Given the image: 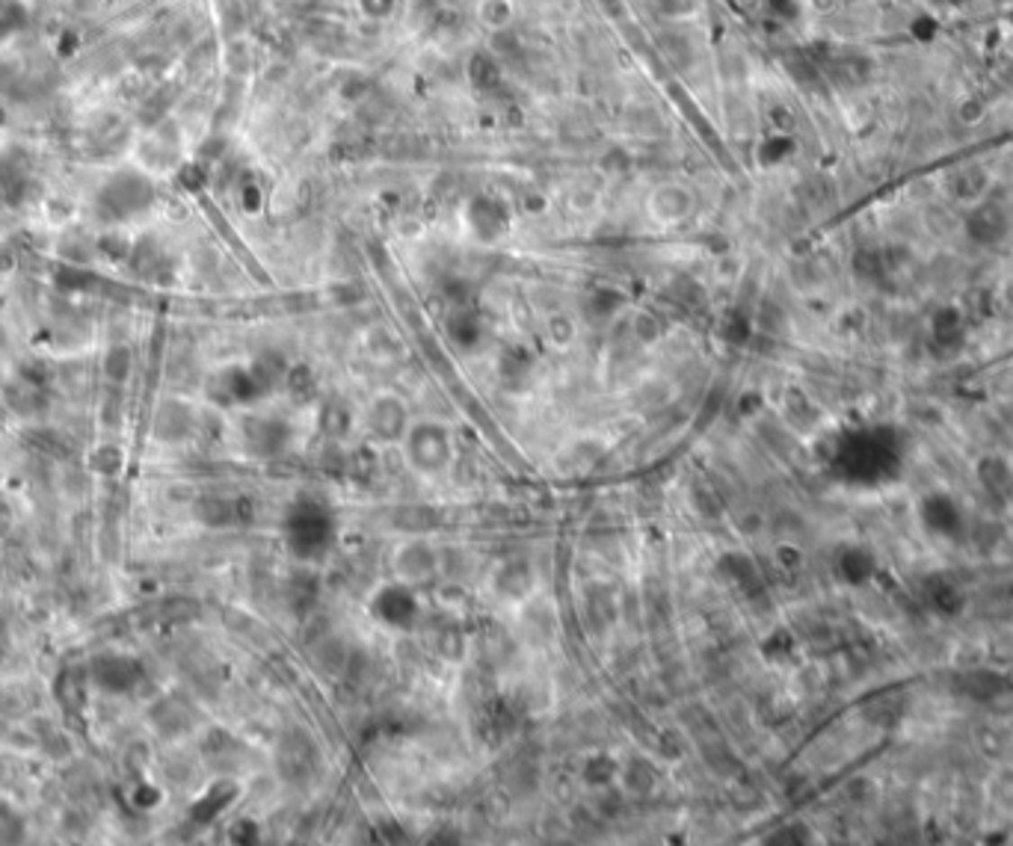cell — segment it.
Returning a JSON list of instances; mask_svg holds the SVG:
<instances>
[{
  "mask_svg": "<svg viewBox=\"0 0 1013 846\" xmlns=\"http://www.w3.org/2000/svg\"><path fill=\"white\" fill-rule=\"evenodd\" d=\"M398 447L407 468L421 480H435L453 465V435L442 421H412Z\"/></svg>",
  "mask_w": 1013,
  "mask_h": 846,
  "instance_id": "obj_1",
  "label": "cell"
},
{
  "mask_svg": "<svg viewBox=\"0 0 1013 846\" xmlns=\"http://www.w3.org/2000/svg\"><path fill=\"white\" fill-rule=\"evenodd\" d=\"M288 545L300 559L311 563L314 557H323L332 542V518L318 503H297L291 509L288 524Z\"/></svg>",
  "mask_w": 1013,
  "mask_h": 846,
  "instance_id": "obj_2",
  "label": "cell"
},
{
  "mask_svg": "<svg viewBox=\"0 0 1013 846\" xmlns=\"http://www.w3.org/2000/svg\"><path fill=\"white\" fill-rule=\"evenodd\" d=\"M368 613L377 625L389 630H412L415 621L421 619V604L415 598V586L391 577L389 583L373 589L368 601Z\"/></svg>",
  "mask_w": 1013,
  "mask_h": 846,
  "instance_id": "obj_3",
  "label": "cell"
},
{
  "mask_svg": "<svg viewBox=\"0 0 1013 846\" xmlns=\"http://www.w3.org/2000/svg\"><path fill=\"white\" fill-rule=\"evenodd\" d=\"M439 563H442V548H435L430 542V536H407L391 550L389 568H391V577L400 580V583L421 586L439 574Z\"/></svg>",
  "mask_w": 1013,
  "mask_h": 846,
  "instance_id": "obj_4",
  "label": "cell"
},
{
  "mask_svg": "<svg viewBox=\"0 0 1013 846\" xmlns=\"http://www.w3.org/2000/svg\"><path fill=\"white\" fill-rule=\"evenodd\" d=\"M409 423H412L409 405L403 403L398 394H389V391L371 396L362 412L364 435L380 444H400V438L409 430Z\"/></svg>",
  "mask_w": 1013,
  "mask_h": 846,
  "instance_id": "obj_5",
  "label": "cell"
},
{
  "mask_svg": "<svg viewBox=\"0 0 1013 846\" xmlns=\"http://www.w3.org/2000/svg\"><path fill=\"white\" fill-rule=\"evenodd\" d=\"M240 435L243 447L252 456L270 459L285 453V447L291 444V423L282 421V417H247L240 423Z\"/></svg>",
  "mask_w": 1013,
  "mask_h": 846,
  "instance_id": "obj_6",
  "label": "cell"
},
{
  "mask_svg": "<svg viewBox=\"0 0 1013 846\" xmlns=\"http://www.w3.org/2000/svg\"><path fill=\"white\" fill-rule=\"evenodd\" d=\"M492 592L501 601H510V604L531 601V595L536 592V568L531 559H524V557L504 559L492 572Z\"/></svg>",
  "mask_w": 1013,
  "mask_h": 846,
  "instance_id": "obj_7",
  "label": "cell"
},
{
  "mask_svg": "<svg viewBox=\"0 0 1013 846\" xmlns=\"http://www.w3.org/2000/svg\"><path fill=\"white\" fill-rule=\"evenodd\" d=\"M143 666L125 655H98L89 663V681L107 692H128L139 684Z\"/></svg>",
  "mask_w": 1013,
  "mask_h": 846,
  "instance_id": "obj_8",
  "label": "cell"
},
{
  "mask_svg": "<svg viewBox=\"0 0 1013 846\" xmlns=\"http://www.w3.org/2000/svg\"><path fill=\"white\" fill-rule=\"evenodd\" d=\"M285 749L288 752H282L279 755V767H282V772H285V776L291 779V781H297V784H306L314 772H318V767H314V763H318V749H314V743L309 740V737H291L285 740Z\"/></svg>",
  "mask_w": 1013,
  "mask_h": 846,
  "instance_id": "obj_9",
  "label": "cell"
},
{
  "mask_svg": "<svg viewBox=\"0 0 1013 846\" xmlns=\"http://www.w3.org/2000/svg\"><path fill=\"white\" fill-rule=\"evenodd\" d=\"M247 501H229V497H220V494H211V497H199L196 501V518L205 527H214V530H222V527H235L240 521H247Z\"/></svg>",
  "mask_w": 1013,
  "mask_h": 846,
  "instance_id": "obj_10",
  "label": "cell"
},
{
  "mask_svg": "<svg viewBox=\"0 0 1013 846\" xmlns=\"http://www.w3.org/2000/svg\"><path fill=\"white\" fill-rule=\"evenodd\" d=\"M238 793H240V790H238V781H231V779H220V781H214V784H211V788L196 799L193 811H190V817H193L196 823H211V820H217L222 811L231 808V802L238 799Z\"/></svg>",
  "mask_w": 1013,
  "mask_h": 846,
  "instance_id": "obj_11",
  "label": "cell"
},
{
  "mask_svg": "<svg viewBox=\"0 0 1013 846\" xmlns=\"http://www.w3.org/2000/svg\"><path fill=\"white\" fill-rule=\"evenodd\" d=\"M442 512L433 506H421V503H407L398 506L391 512V524L394 530H400L403 536H430L433 530H439Z\"/></svg>",
  "mask_w": 1013,
  "mask_h": 846,
  "instance_id": "obj_12",
  "label": "cell"
},
{
  "mask_svg": "<svg viewBox=\"0 0 1013 846\" xmlns=\"http://www.w3.org/2000/svg\"><path fill=\"white\" fill-rule=\"evenodd\" d=\"M581 779L590 784V788H605V784H611L614 779H620V767H616L614 758L607 755H593L590 761L584 763L581 770Z\"/></svg>",
  "mask_w": 1013,
  "mask_h": 846,
  "instance_id": "obj_13",
  "label": "cell"
},
{
  "mask_svg": "<svg viewBox=\"0 0 1013 846\" xmlns=\"http://www.w3.org/2000/svg\"><path fill=\"white\" fill-rule=\"evenodd\" d=\"M193 430V421H190V412L181 409V405H166L164 412H160V421H157V435L160 438H181Z\"/></svg>",
  "mask_w": 1013,
  "mask_h": 846,
  "instance_id": "obj_14",
  "label": "cell"
},
{
  "mask_svg": "<svg viewBox=\"0 0 1013 846\" xmlns=\"http://www.w3.org/2000/svg\"><path fill=\"white\" fill-rule=\"evenodd\" d=\"M314 598H318V580L311 572H300L291 580V604L300 610V613H309L314 607Z\"/></svg>",
  "mask_w": 1013,
  "mask_h": 846,
  "instance_id": "obj_15",
  "label": "cell"
},
{
  "mask_svg": "<svg viewBox=\"0 0 1013 846\" xmlns=\"http://www.w3.org/2000/svg\"><path fill=\"white\" fill-rule=\"evenodd\" d=\"M104 370L113 382H125L128 379V370H130V352L125 346H113V350L107 352V361H104Z\"/></svg>",
  "mask_w": 1013,
  "mask_h": 846,
  "instance_id": "obj_16",
  "label": "cell"
},
{
  "mask_svg": "<svg viewBox=\"0 0 1013 846\" xmlns=\"http://www.w3.org/2000/svg\"><path fill=\"white\" fill-rule=\"evenodd\" d=\"M119 462H121V453L116 450V447H98L95 456L89 459V468L98 474H116Z\"/></svg>",
  "mask_w": 1013,
  "mask_h": 846,
  "instance_id": "obj_17",
  "label": "cell"
},
{
  "mask_svg": "<svg viewBox=\"0 0 1013 846\" xmlns=\"http://www.w3.org/2000/svg\"><path fill=\"white\" fill-rule=\"evenodd\" d=\"M229 834H231V841H235V843H255V841H258V834H261V829L255 825V820H238V823L229 829Z\"/></svg>",
  "mask_w": 1013,
  "mask_h": 846,
  "instance_id": "obj_18",
  "label": "cell"
},
{
  "mask_svg": "<svg viewBox=\"0 0 1013 846\" xmlns=\"http://www.w3.org/2000/svg\"><path fill=\"white\" fill-rule=\"evenodd\" d=\"M157 799H160V793H157V790H151L148 784H143V788H139V790L134 793V802H137V808H139V811H146V808H151V805H157Z\"/></svg>",
  "mask_w": 1013,
  "mask_h": 846,
  "instance_id": "obj_19",
  "label": "cell"
},
{
  "mask_svg": "<svg viewBox=\"0 0 1013 846\" xmlns=\"http://www.w3.org/2000/svg\"><path fill=\"white\" fill-rule=\"evenodd\" d=\"M4 512H6V503H4V497H0V515H4Z\"/></svg>",
  "mask_w": 1013,
  "mask_h": 846,
  "instance_id": "obj_20",
  "label": "cell"
}]
</instances>
